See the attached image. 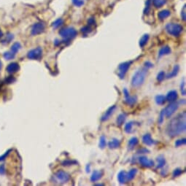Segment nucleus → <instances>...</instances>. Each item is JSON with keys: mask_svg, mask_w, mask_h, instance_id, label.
<instances>
[{"mask_svg": "<svg viewBox=\"0 0 186 186\" xmlns=\"http://www.w3.org/2000/svg\"><path fill=\"white\" fill-rule=\"evenodd\" d=\"M88 24L89 26H93V25H94L95 24L94 18H90V19L88 20Z\"/></svg>", "mask_w": 186, "mask_h": 186, "instance_id": "49530a36", "label": "nucleus"}, {"mask_svg": "<svg viewBox=\"0 0 186 186\" xmlns=\"http://www.w3.org/2000/svg\"><path fill=\"white\" fill-rule=\"evenodd\" d=\"M6 81H7V82L8 83H11L13 82V81H15V79H14L12 77L10 76V77H8V78L7 79V80H6Z\"/></svg>", "mask_w": 186, "mask_h": 186, "instance_id": "8fccbe9b", "label": "nucleus"}, {"mask_svg": "<svg viewBox=\"0 0 186 186\" xmlns=\"http://www.w3.org/2000/svg\"><path fill=\"white\" fill-rule=\"evenodd\" d=\"M156 160H157L158 161V165H157V167H156L157 169L162 168V167H164L165 166V164H166V160H165L164 156H163V155L158 156L157 158H156Z\"/></svg>", "mask_w": 186, "mask_h": 186, "instance_id": "aec40b11", "label": "nucleus"}, {"mask_svg": "<svg viewBox=\"0 0 186 186\" xmlns=\"http://www.w3.org/2000/svg\"><path fill=\"white\" fill-rule=\"evenodd\" d=\"M5 173V166L4 165H2V166H0V175H4Z\"/></svg>", "mask_w": 186, "mask_h": 186, "instance_id": "de8ad7c7", "label": "nucleus"}, {"mask_svg": "<svg viewBox=\"0 0 186 186\" xmlns=\"http://www.w3.org/2000/svg\"><path fill=\"white\" fill-rule=\"evenodd\" d=\"M90 171H91V165L88 164L86 166V172L88 173L90 172Z\"/></svg>", "mask_w": 186, "mask_h": 186, "instance_id": "603ef678", "label": "nucleus"}, {"mask_svg": "<svg viewBox=\"0 0 186 186\" xmlns=\"http://www.w3.org/2000/svg\"><path fill=\"white\" fill-rule=\"evenodd\" d=\"M2 36H3V33L1 31V29H0V38H1V37H2Z\"/></svg>", "mask_w": 186, "mask_h": 186, "instance_id": "864d4df0", "label": "nucleus"}, {"mask_svg": "<svg viewBox=\"0 0 186 186\" xmlns=\"http://www.w3.org/2000/svg\"><path fill=\"white\" fill-rule=\"evenodd\" d=\"M165 113H164V109H163L161 110V112L160 114V117L159 119H158V122H159L160 124H162L163 122H164V118Z\"/></svg>", "mask_w": 186, "mask_h": 186, "instance_id": "79ce46f5", "label": "nucleus"}, {"mask_svg": "<svg viewBox=\"0 0 186 186\" xmlns=\"http://www.w3.org/2000/svg\"><path fill=\"white\" fill-rule=\"evenodd\" d=\"M145 66L147 69L152 68V67H153V64H152L151 62H150V61H146L145 63Z\"/></svg>", "mask_w": 186, "mask_h": 186, "instance_id": "a18cd8bd", "label": "nucleus"}, {"mask_svg": "<svg viewBox=\"0 0 186 186\" xmlns=\"http://www.w3.org/2000/svg\"><path fill=\"white\" fill-rule=\"evenodd\" d=\"M171 48L169 47V46H164V47H162L160 49L159 53H158V56L159 57H162V56H166V55H169V54L171 53Z\"/></svg>", "mask_w": 186, "mask_h": 186, "instance_id": "f3484780", "label": "nucleus"}, {"mask_svg": "<svg viewBox=\"0 0 186 186\" xmlns=\"http://www.w3.org/2000/svg\"><path fill=\"white\" fill-rule=\"evenodd\" d=\"M120 142L119 141L118 139H116V138L112 139V140L108 143V147H109L110 149H112V150L117 149V148L120 147Z\"/></svg>", "mask_w": 186, "mask_h": 186, "instance_id": "dca6fc26", "label": "nucleus"}, {"mask_svg": "<svg viewBox=\"0 0 186 186\" xmlns=\"http://www.w3.org/2000/svg\"><path fill=\"white\" fill-rule=\"evenodd\" d=\"M139 161L142 164V166L147 167V168H150V167L154 166V161L152 160L148 159V158L146 156H141L139 158Z\"/></svg>", "mask_w": 186, "mask_h": 186, "instance_id": "9b49d317", "label": "nucleus"}, {"mask_svg": "<svg viewBox=\"0 0 186 186\" xmlns=\"http://www.w3.org/2000/svg\"><path fill=\"white\" fill-rule=\"evenodd\" d=\"M75 164H77V162L75 161H71V160H66V161H64V162H62V165L65 166H71V165Z\"/></svg>", "mask_w": 186, "mask_h": 186, "instance_id": "ea45409f", "label": "nucleus"}, {"mask_svg": "<svg viewBox=\"0 0 186 186\" xmlns=\"http://www.w3.org/2000/svg\"><path fill=\"white\" fill-rule=\"evenodd\" d=\"M118 182L120 184H123V183H126L127 180L126 172L123 170L120 171V172H119L118 175Z\"/></svg>", "mask_w": 186, "mask_h": 186, "instance_id": "6ab92c4d", "label": "nucleus"}, {"mask_svg": "<svg viewBox=\"0 0 186 186\" xmlns=\"http://www.w3.org/2000/svg\"><path fill=\"white\" fill-rule=\"evenodd\" d=\"M15 56H16V54H14L13 53H12L11 51L5 52V53H4V55H3L4 58H5L6 60L13 59V58H15Z\"/></svg>", "mask_w": 186, "mask_h": 186, "instance_id": "473e14b6", "label": "nucleus"}, {"mask_svg": "<svg viewBox=\"0 0 186 186\" xmlns=\"http://www.w3.org/2000/svg\"><path fill=\"white\" fill-rule=\"evenodd\" d=\"M143 143L145 144V145L148 146L155 145V144H156V142H155L154 139H152L151 135H150V134H146L143 136Z\"/></svg>", "mask_w": 186, "mask_h": 186, "instance_id": "4468645a", "label": "nucleus"}, {"mask_svg": "<svg viewBox=\"0 0 186 186\" xmlns=\"http://www.w3.org/2000/svg\"><path fill=\"white\" fill-rule=\"evenodd\" d=\"M107 145V141H106V138L104 135H102L99 139V146L101 149H104V147H106Z\"/></svg>", "mask_w": 186, "mask_h": 186, "instance_id": "2f4dec72", "label": "nucleus"}, {"mask_svg": "<svg viewBox=\"0 0 186 186\" xmlns=\"http://www.w3.org/2000/svg\"><path fill=\"white\" fill-rule=\"evenodd\" d=\"M20 48H21V45H20V44L19 43H15L13 45H12L10 51H11L12 53H13L14 54H16L18 51H19Z\"/></svg>", "mask_w": 186, "mask_h": 186, "instance_id": "c85d7f7f", "label": "nucleus"}, {"mask_svg": "<svg viewBox=\"0 0 186 186\" xmlns=\"http://www.w3.org/2000/svg\"><path fill=\"white\" fill-rule=\"evenodd\" d=\"M126 115L124 113L120 114L118 117V118H117V124H118V126H121L124 123L125 120H126Z\"/></svg>", "mask_w": 186, "mask_h": 186, "instance_id": "bb28decb", "label": "nucleus"}, {"mask_svg": "<svg viewBox=\"0 0 186 186\" xmlns=\"http://www.w3.org/2000/svg\"><path fill=\"white\" fill-rule=\"evenodd\" d=\"M132 63V61H126L123 62V63L120 64V65L118 66V76L120 79H123L125 77V75L126 74V72H128L129 67H130L131 64Z\"/></svg>", "mask_w": 186, "mask_h": 186, "instance_id": "0eeeda50", "label": "nucleus"}, {"mask_svg": "<svg viewBox=\"0 0 186 186\" xmlns=\"http://www.w3.org/2000/svg\"><path fill=\"white\" fill-rule=\"evenodd\" d=\"M147 68L144 67L139 69V70H137L135 72V74L132 77V80H131L132 86L138 88L143 84L146 79V77H147Z\"/></svg>", "mask_w": 186, "mask_h": 186, "instance_id": "f03ea898", "label": "nucleus"}, {"mask_svg": "<svg viewBox=\"0 0 186 186\" xmlns=\"http://www.w3.org/2000/svg\"><path fill=\"white\" fill-rule=\"evenodd\" d=\"M59 34L66 42H70L76 37L77 32L76 29L73 27L68 26L61 29L59 31Z\"/></svg>", "mask_w": 186, "mask_h": 186, "instance_id": "7ed1b4c3", "label": "nucleus"}, {"mask_svg": "<svg viewBox=\"0 0 186 186\" xmlns=\"http://www.w3.org/2000/svg\"><path fill=\"white\" fill-rule=\"evenodd\" d=\"M180 91L182 95L185 96L186 94V91H185V78L183 77V80L181 82V85H180Z\"/></svg>", "mask_w": 186, "mask_h": 186, "instance_id": "f704fd0d", "label": "nucleus"}, {"mask_svg": "<svg viewBox=\"0 0 186 186\" xmlns=\"http://www.w3.org/2000/svg\"><path fill=\"white\" fill-rule=\"evenodd\" d=\"M45 24L43 22H39L37 24H34V26H32V35H38L40 34L41 33H43L45 31Z\"/></svg>", "mask_w": 186, "mask_h": 186, "instance_id": "1a4fd4ad", "label": "nucleus"}, {"mask_svg": "<svg viewBox=\"0 0 186 186\" xmlns=\"http://www.w3.org/2000/svg\"><path fill=\"white\" fill-rule=\"evenodd\" d=\"M166 30L170 35H172L174 37H178L183 32V27L179 24L170 23L166 26Z\"/></svg>", "mask_w": 186, "mask_h": 186, "instance_id": "20e7f679", "label": "nucleus"}, {"mask_svg": "<svg viewBox=\"0 0 186 186\" xmlns=\"http://www.w3.org/2000/svg\"><path fill=\"white\" fill-rule=\"evenodd\" d=\"M148 152H149V150L146 149V148H142V149L137 151V153H148Z\"/></svg>", "mask_w": 186, "mask_h": 186, "instance_id": "c03bdc74", "label": "nucleus"}, {"mask_svg": "<svg viewBox=\"0 0 186 186\" xmlns=\"http://www.w3.org/2000/svg\"><path fill=\"white\" fill-rule=\"evenodd\" d=\"M55 177L61 183H65L70 179V175L63 170H58L55 174Z\"/></svg>", "mask_w": 186, "mask_h": 186, "instance_id": "6e6552de", "label": "nucleus"}, {"mask_svg": "<svg viewBox=\"0 0 186 186\" xmlns=\"http://www.w3.org/2000/svg\"><path fill=\"white\" fill-rule=\"evenodd\" d=\"M138 143H139V140L137 137H132L129 139V143H128V147H129V150H133L136 145H137Z\"/></svg>", "mask_w": 186, "mask_h": 186, "instance_id": "4be33fe9", "label": "nucleus"}, {"mask_svg": "<svg viewBox=\"0 0 186 186\" xmlns=\"http://www.w3.org/2000/svg\"><path fill=\"white\" fill-rule=\"evenodd\" d=\"M137 101V97H136V96L131 97V96L129 95L128 97H126V99H125V102L130 106H133L134 104H135Z\"/></svg>", "mask_w": 186, "mask_h": 186, "instance_id": "5701e85b", "label": "nucleus"}, {"mask_svg": "<svg viewBox=\"0 0 186 186\" xmlns=\"http://www.w3.org/2000/svg\"><path fill=\"white\" fill-rule=\"evenodd\" d=\"M182 173H183V170H182L181 169L179 168H177V169H175L174 170V172H173L172 175H173V177H179L180 176Z\"/></svg>", "mask_w": 186, "mask_h": 186, "instance_id": "58836bf2", "label": "nucleus"}, {"mask_svg": "<svg viewBox=\"0 0 186 186\" xmlns=\"http://www.w3.org/2000/svg\"><path fill=\"white\" fill-rule=\"evenodd\" d=\"M102 175H103V172H102V171L95 170L94 172L92 173L91 176V181L97 182L98 180H99V179L102 178Z\"/></svg>", "mask_w": 186, "mask_h": 186, "instance_id": "2eb2a0df", "label": "nucleus"}, {"mask_svg": "<svg viewBox=\"0 0 186 186\" xmlns=\"http://www.w3.org/2000/svg\"><path fill=\"white\" fill-rule=\"evenodd\" d=\"M1 68H2V62L1 61H0V70H1Z\"/></svg>", "mask_w": 186, "mask_h": 186, "instance_id": "5fc2aeb1", "label": "nucleus"}, {"mask_svg": "<svg viewBox=\"0 0 186 186\" xmlns=\"http://www.w3.org/2000/svg\"><path fill=\"white\" fill-rule=\"evenodd\" d=\"M137 169H131L130 171L128 173H126V178L127 180H131V179H133L134 178L135 175H137Z\"/></svg>", "mask_w": 186, "mask_h": 186, "instance_id": "a878e982", "label": "nucleus"}, {"mask_svg": "<svg viewBox=\"0 0 186 186\" xmlns=\"http://www.w3.org/2000/svg\"><path fill=\"white\" fill-rule=\"evenodd\" d=\"M185 143H186V139L185 138H183V139H178V140L175 142V146H176V147H179V146L185 145Z\"/></svg>", "mask_w": 186, "mask_h": 186, "instance_id": "4c0bfd02", "label": "nucleus"}, {"mask_svg": "<svg viewBox=\"0 0 186 186\" xmlns=\"http://www.w3.org/2000/svg\"><path fill=\"white\" fill-rule=\"evenodd\" d=\"M123 94H124L125 98L129 97V92L128 91V90H127L126 88H123Z\"/></svg>", "mask_w": 186, "mask_h": 186, "instance_id": "09e8293b", "label": "nucleus"}, {"mask_svg": "<svg viewBox=\"0 0 186 186\" xmlns=\"http://www.w3.org/2000/svg\"><path fill=\"white\" fill-rule=\"evenodd\" d=\"M179 65H175L174 67H173V70L172 72H171L170 73H169L168 75H166V78L167 79H170V78H172V77H176L177 74L179 73Z\"/></svg>", "mask_w": 186, "mask_h": 186, "instance_id": "a211bd4d", "label": "nucleus"}, {"mask_svg": "<svg viewBox=\"0 0 186 186\" xmlns=\"http://www.w3.org/2000/svg\"><path fill=\"white\" fill-rule=\"evenodd\" d=\"M12 39H13V35L11 34H8L7 35V37H5V39L3 40V42H4V43H10V42H11V40Z\"/></svg>", "mask_w": 186, "mask_h": 186, "instance_id": "a19ab883", "label": "nucleus"}, {"mask_svg": "<svg viewBox=\"0 0 186 186\" xmlns=\"http://www.w3.org/2000/svg\"><path fill=\"white\" fill-rule=\"evenodd\" d=\"M179 108V103L176 102H171L168 106L164 109V113L166 118H171L173 114L177 111Z\"/></svg>", "mask_w": 186, "mask_h": 186, "instance_id": "39448f33", "label": "nucleus"}, {"mask_svg": "<svg viewBox=\"0 0 186 186\" xmlns=\"http://www.w3.org/2000/svg\"><path fill=\"white\" fill-rule=\"evenodd\" d=\"M134 124H135L134 121H130V122L127 123L126 124V126H125V128H124L125 132L127 134H131V132H132L133 126Z\"/></svg>", "mask_w": 186, "mask_h": 186, "instance_id": "393cba45", "label": "nucleus"}, {"mask_svg": "<svg viewBox=\"0 0 186 186\" xmlns=\"http://www.w3.org/2000/svg\"><path fill=\"white\" fill-rule=\"evenodd\" d=\"M177 97H178L177 91H175V90H172V91H170L168 93H167L166 99V101H168L169 102H176V100L177 99Z\"/></svg>", "mask_w": 186, "mask_h": 186, "instance_id": "ddd939ff", "label": "nucleus"}, {"mask_svg": "<svg viewBox=\"0 0 186 186\" xmlns=\"http://www.w3.org/2000/svg\"><path fill=\"white\" fill-rule=\"evenodd\" d=\"M64 24V20L61 19V18H58V19L56 20L52 24V26H53V29H57L58 27L62 26Z\"/></svg>", "mask_w": 186, "mask_h": 186, "instance_id": "7c9ffc66", "label": "nucleus"}, {"mask_svg": "<svg viewBox=\"0 0 186 186\" xmlns=\"http://www.w3.org/2000/svg\"><path fill=\"white\" fill-rule=\"evenodd\" d=\"M166 2V0H152V3L156 7L159 8L164 5Z\"/></svg>", "mask_w": 186, "mask_h": 186, "instance_id": "c756f323", "label": "nucleus"}, {"mask_svg": "<svg viewBox=\"0 0 186 186\" xmlns=\"http://www.w3.org/2000/svg\"><path fill=\"white\" fill-rule=\"evenodd\" d=\"M165 77H166V74L164 71H161V72L158 73L157 75V80L158 82H162L163 80H164Z\"/></svg>", "mask_w": 186, "mask_h": 186, "instance_id": "e433bc0d", "label": "nucleus"}, {"mask_svg": "<svg viewBox=\"0 0 186 186\" xmlns=\"http://www.w3.org/2000/svg\"><path fill=\"white\" fill-rule=\"evenodd\" d=\"M116 110V106L113 105L111 106L110 108H108V110L104 112L103 114V116H102L101 118V120L102 121H107L109 119L111 118V116L113 115L115 110Z\"/></svg>", "mask_w": 186, "mask_h": 186, "instance_id": "9d476101", "label": "nucleus"}, {"mask_svg": "<svg viewBox=\"0 0 186 186\" xmlns=\"http://www.w3.org/2000/svg\"><path fill=\"white\" fill-rule=\"evenodd\" d=\"M19 69H20L19 64H18V63H16V62H12V63H10L9 65L7 66L6 70H7V72L8 73L12 74V73L17 72L19 70Z\"/></svg>", "mask_w": 186, "mask_h": 186, "instance_id": "f8f14e48", "label": "nucleus"}, {"mask_svg": "<svg viewBox=\"0 0 186 186\" xmlns=\"http://www.w3.org/2000/svg\"><path fill=\"white\" fill-rule=\"evenodd\" d=\"M10 151V150H8V151L7 152H6V153L5 155H3V156H2V157H0V161H2V160L5 159V158H6V156H7V155L9 154V152Z\"/></svg>", "mask_w": 186, "mask_h": 186, "instance_id": "3c124183", "label": "nucleus"}, {"mask_svg": "<svg viewBox=\"0 0 186 186\" xmlns=\"http://www.w3.org/2000/svg\"><path fill=\"white\" fill-rule=\"evenodd\" d=\"M186 112H183L172 118L166 127V134L169 137H175L185 132Z\"/></svg>", "mask_w": 186, "mask_h": 186, "instance_id": "f257e3e1", "label": "nucleus"}, {"mask_svg": "<svg viewBox=\"0 0 186 186\" xmlns=\"http://www.w3.org/2000/svg\"><path fill=\"white\" fill-rule=\"evenodd\" d=\"M155 101L158 105H163L166 102V99L164 95H157L155 98Z\"/></svg>", "mask_w": 186, "mask_h": 186, "instance_id": "b1692460", "label": "nucleus"}, {"mask_svg": "<svg viewBox=\"0 0 186 186\" xmlns=\"http://www.w3.org/2000/svg\"><path fill=\"white\" fill-rule=\"evenodd\" d=\"M169 16H170V11L168 10H162V11L158 12V18L161 20L166 19V18H168Z\"/></svg>", "mask_w": 186, "mask_h": 186, "instance_id": "412c9836", "label": "nucleus"}, {"mask_svg": "<svg viewBox=\"0 0 186 186\" xmlns=\"http://www.w3.org/2000/svg\"><path fill=\"white\" fill-rule=\"evenodd\" d=\"M185 9H186V7H185V6H184V7H183V10H182V13H181L182 18H183V20H184V21H185V20H186V16H185Z\"/></svg>", "mask_w": 186, "mask_h": 186, "instance_id": "37998d69", "label": "nucleus"}, {"mask_svg": "<svg viewBox=\"0 0 186 186\" xmlns=\"http://www.w3.org/2000/svg\"><path fill=\"white\" fill-rule=\"evenodd\" d=\"M148 39H149V34H144L143 36L141 37L140 40H139V46H140L141 48H143L144 46L147 43Z\"/></svg>", "mask_w": 186, "mask_h": 186, "instance_id": "cd10ccee", "label": "nucleus"}, {"mask_svg": "<svg viewBox=\"0 0 186 186\" xmlns=\"http://www.w3.org/2000/svg\"><path fill=\"white\" fill-rule=\"evenodd\" d=\"M85 0H72V3L77 7H80L85 4Z\"/></svg>", "mask_w": 186, "mask_h": 186, "instance_id": "c9c22d12", "label": "nucleus"}, {"mask_svg": "<svg viewBox=\"0 0 186 186\" xmlns=\"http://www.w3.org/2000/svg\"><path fill=\"white\" fill-rule=\"evenodd\" d=\"M42 56H43V50L39 47L31 50L27 53V57L32 60H39Z\"/></svg>", "mask_w": 186, "mask_h": 186, "instance_id": "423d86ee", "label": "nucleus"}, {"mask_svg": "<svg viewBox=\"0 0 186 186\" xmlns=\"http://www.w3.org/2000/svg\"><path fill=\"white\" fill-rule=\"evenodd\" d=\"M80 31L81 32L83 33L84 34H89L91 32H92V28L91 27V26L88 25L86 26L83 27V28L80 29Z\"/></svg>", "mask_w": 186, "mask_h": 186, "instance_id": "72a5a7b5", "label": "nucleus"}]
</instances>
